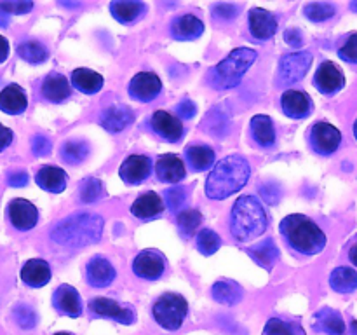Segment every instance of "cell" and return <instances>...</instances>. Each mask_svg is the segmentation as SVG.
Returning <instances> with one entry per match:
<instances>
[{
  "label": "cell",
  "mask_w": 357,
  "mask_h": 335,
  "mask_svg": "<svg viewBox=\"0 0 357 335\" xmlns=\"http://www.w3.org/2000/svg\"><path fill=\"white\" fill-rule=\"evenodd\" d=\"M314 330L323 332L326 335H344L345 334V321L338 311L331 307H323L314 314Z\"/></svg>",
  "instance_id": "obj_30"
},
{
  "label": "cell",
  "mask_w": 357,
  "mask_h": 335,
  "mask_svg": "<svg viewBox=\"0 0 357 335\" xmlns=\"http://www.w3.org/2000/svg\"><path fill=\"white\" fill-rule=\"evenodd\" d=\"M335 13H337L335 6L324 2H312L307 3V6L303 7V14H305L310 21H314V23H321V21L330 20V17L335 16Z\"/></svg>",
  "instance_id": "obj_42"
},
{
  "label": "cell",
  "mask_w": 357,
  "mask_h": 335,
  "mask_svg": "<svg viewBox=\"0 0 357 335\" xmlns=\"http://www.w3.org/2000/svg\"><path fill=\"white\" fill-rule=\"evenodd\" d=\"M153 320L164 330H180L188 314V302L180 293H162L152 306Z\"/></svg>",
  "instance_id": "obj_6"
},
{
  "label": "cell",
  "mask_w": 357,
  "mask_h": 335,
  "mask_svg": "<svg viewBox=\"0 0 357 335\" xmlns=\"http://www.w3.org/2000/svg\"><path fill=\"white\" fill-rule=\"evenodd\" d=\"M51 267L42 258H31V260L24 262L23 269H21V281L24 285L31 286V288H40L51 281Z\"/></svg>",
  "instance_id": "obj_25"
},
{
  "label": "cell",
  "mask_w": 357,
  "mask_h": 335,
  "mask_svg": "<svg viewBox=\"0 0 357 335\" xmlns=\"http://www.w3.org/2000/svg\"><path fill=\"white\" fill-rule=\"evenodd\" d=\"M26 181H28L26 171H14V173H10L9 178H7V184H9L10 187H23V185H26Z\"/></svg>",
  "instance_id": "obj_53"
},
{
  "label": "cell",
  "mask_w": 357,
  "mask_h": 335,
  "mask_svg": "<svg viewBox=\"0 0 357 335\" xmlns=\"http://www.w3.org/2000/svg\"><path fill=\"white\" fill-rule=\"evenodd\" d=\"M239 10L241 7L234 6V3H215L213 6V14L220 20H234L239 14Z\"/></svg>",
  "instance_id": "obj_48"
},
{
  "label": "cell",
  "mask_w": 357,
  "mask_h": 335,
  "mask_svg": "<svg viewBox=\"0 0 357 335\" xmlns=\"http://www.w3.org/2000/svg\"><path fill=\"white\" fill-rule=\"evenodd\" d=\"M176 223H178V230H180L181 237L188 239V237L194 236V232L202 223V213L195 208L181 209V211L178 213Z\"/></svg>",
  "instance_id": "obj_38"
},
{
  "label": "cell",
  "mask_w": 357,
  "mask_h": 335,
  "mask_svg": "<svg viewBox=\"0 0 357 335\" xmlns=\"http://www.w3.org/2000/svg\"><path fill=\"white\" fill-rule=\"evenodd\" d=\"M35 181L40 188L44 191L52 192V194H59L66 188V184H68V174L63 168L58 166H40V170L35 174Z\"/></svg>",
  "instance_id": "obj_24"
},
{
  "label": "cell",
  "mask_w": 357,
  "mask_h": 335,
  "mask_svg": "<svg viewBox=\"0 0 357 335\" xmlns=\"http://www.w3.org/2000/svg\"><path fill=\"white\" fill-rule=\"evenodd\" d=\"M52 307L63 316L79 318L82 314V299L72 285H59L52 293Z\"/></svg>",
  "instance_id": "obj_16"
},
{
  "label": "cell",
  "mask_w": 357,
  "mask_h": 335,
  "mask_svg": "<svg viewBox=\"0 0 357 335\" xmlns=\"http://www.w3.org/2000/svg\"><path fill=\"white\" fill-rule=\"evenodd\" d=\"M128 91L131 98L142 101V103H149V101H153L160 94L162 80L153 72H139L131 79Z\"/></svg>",
  "instance_id": "obj_11"
},
{
  "label": "cell",
  "mask_w": 357,
  "mask_h": 335,
  "mask_svg": "<svg viewBox=\"0 0 357 335\" xmlns=\"http://www.w3.org/2000/svg\"><path fill=\"white\" fill-rule=\"evenodd\" d=\"M110 13L119 23L131 24L142 20L146 13V6L138 0H114L110 2Z\"/></svg>",
  "instance_id": "obj_29"
},
{
  "label": "cell",
  "mask_w": 357,
  "mask_h": 335,
  "mask_svg": "<svg viewBox=\"0 0 357 335\" xmlns=\"http://www.w3.org/2000/svg\"><path fill=\"white\" fill-rule=\"evenodd\" d=\"M250 177L251 166L246 157L237 154L225 157L213 168L209 177L206 178V195L215 201L230 198L248 184Z\"/></svg>",
  "instance_id": "obj_1"
},
{
  "label": "cell",
  "mask_w": 357,
  "mask_h": 335,
  "mask_svg": "<svg viewBox=\"0 0 357 335\" xmlns=\"http://www.w3.org/2000/svg\"><path fill=\"white\" fill-rule=\"evenodd\" d=\"M31 150H33L35 156H47L52 150V143L47 136L37 135L31 140Z\"/></svg>",
  "instance_id": "obj_50"
},
{
  "label": "cell",
  "mask_w": 357,
  "mask_h": 335,
  "mask_svg": "<svg viewBox=\"0 0 357 335\" xmlns=\"http://www.w3.org/2000/svg\"><path fill=\"white\" fill-rule=\"evenodd\" d=\"M312 65V54L309 51L291 52L284 54L279 61L278 75H275V86L284 87L302 80Z\"/></svg>",
  "instance_id": "obj_7"
},
{
  "label": "cell",
  "mask_w": 357,
  "mask_h": 335,
  "mask_svg": "<svg viewBox=\"0 0 357 335\" xmlns=\"http://www.w3.org/2000/svg\"><path fill=\"white\" fill-rule=\"evenodd\" d=\"M279 230H281V236L284 237L286 244L305 257L321 253L326 246V234L314 220L305 215H300V213H293V215L282 218Z\"/></svg>",
  "instance_id": "obj_4"
},
{
  "label": "cell",
  "mask_w": 357,
  "mask_h": 335,
  "mask_svg": "<svg viewBox=\"0 0 357 335\" xmlns=\"http://www.w3.org/2000/svg\"><path fill=\"white\" fill-rule=\"evenodd\" d=\"M54 335H73V334H70V332H58V334Z\"/></svg>",
  "instance_id": "obj_60"
},
{
  "label": "cell",
  "mask_w": 357,
  "mask_h": 335,
  "mask_svg": "<svg viewBox=\"0 0 357 335\" xmlns=\"http://www.w3.org/2000/svg\"><path fill=\"white\" fill-rule=\"evenodd\" d=\"M164 211V201L157 192H145L131 204V213L139 220H150Z\"/></svg>",
  "instance_id": "obj_28"
},
{
  "label": "cell",
  "mask_w": 357,
  "mask_h": 335,
  "mask_svg": "<svg viewBox=\"0 0 357 335\" xmlns=\"http://www.w3.org/2000/svg\"><path fill=\"white\" fill-rule=\"evenodd\" d=\"M258 192H260L261 199H264L265 202H268V204H275V202H279V199H281V187H279L275 181H267V184L260 185V187H258Z\"/></svg>",
  "instance_id": "obj_47"
},
{
  "label": "cell",
  "mask_w": 357,
  "mask_h": 335,
  "mask_svg": "<svg viewBox=\"0 0 357 335\" xmlns=\"http://www.w3.org/2000/svg\"><path fill=\"white\" fill-rule=\"evenodd\" d=\"M103 218L96 213H79L56 223L51 239L66 248H82L98 243L103 232Z\"/></svg>",
  "instance_id": "obj_3"
},
{
  "label": "cell",
  "mask_w": 357,
  "mask_h": 335,
  "mask_svg": "<svg viewBox=\"0 0 357 335\" xmlns=\"http://www.w3.org/2000/svg\"><path fill=\"white\" fill-rule=\"evenodd\" d=\"M9 56V42H7L6 37L0 35V63H3Z\"/></svg>",
  "instance_id": "obj_55"
},
{
  "label": "cell",
  "mask_w": 357,
  "mask_h": 335,
  "mask_svg": "<svg viewBox=\"0 0 357 335\" xmlns=\"http://www.w3.org/2000/svg\"><path fill=\"white\" fill-rule=\"evenodd\" d=\"M59 154H61V159L65 161L66 164L77 166V164L84 163V161L87 159V156H89V145H87V142H84V140L73 138L63 143Z\"/></svg>",
  "instance_id": "obj_37"
},
{
  "label": "cell",
  "mask_w": 357,
  "mask_h": 335,
  "mask_svg": "<svg viewBox=\"0 0 357 335\" xmlns=\"http://www.w3.org/2000/svg\"><path fill=\"white\" fill-rule=\"evenodd\" d=\"M354 136H356V140H357V119H356V122H354Z\"/></svg>",
  "instance_id": "obj_61"
},
{
  "label": "cell",
  "mask_w": 357,
  "mask_h": 335,
  "mask_svg": "<svg viewBox=\"0 0 357 335\" xmlns=\"http://www.w3.org/2000/svg\"><path fill=\"white\" fill-rule=\"evenodd\" d=\"M268 215L257 195H241L230 211V234L237 243L257 239L267 230Z\"/></svg>",
  "instance_id": "obj_2"
},
{
  "label": "cell",
  "mask_w": 357,
  "mask_h": 335,
  "mask_svg": "<svg viewBox=\"0 0 357 335\" xmlns=\"http://www.w3.org/2000/svg\"><path fill=\"white\" fill-rule=\"evenodd\" d=\"M195 244H197V250L201 251L202 255H213L215 251L220 250V246H222V239H220V236L215 230L202 229L201 232L197 234Z\"/></svg>",
  "instance_id": "obj_41"
},
{
  "label": "cell",
  "mask_w": 357,
  "mask_h": 335,
  "mask_svg": "<svg viewBox=\"0 0 357 335\" xmlns=\"http://www.w3.org/2000/svg\"><path fill=\"white\" fill-rule=\"evenodd\" d=\"M188 166L194 171H206L215 163V150L208 145H188L185 149Z\"/></svg>",
  "instance_id": "obj_34"
},
{
  "label": "cell",
  "mask_w": 357,
  "mask_h": 335,
  "mask_svg": "<svg viewBox=\"0 0 357 335\" xmlns=\"http://www.w3.org/2000/svg\"><path fill=\"white\" fill-rule=\"evenodd\" d=\"M349 260L352 262V265H357V241L351 246L349 250Z\"/></svg>",
  "instance_id": "obj_56"
},
{
  "label": "cell",
  "mask_w": 357,
  "mask_h": 335,
  "mask_svg": "<svg viewBox=\"0 0 357 335\" xmlns=\"http://www.w3.org/2000/svg\"><path fill=\"white\" fill-rule=\"evenodd\" d=\"M40 93L49 103H63L72 94V86L63 73L51 72L42 80Z\"/></svg>",
  "instance_id": "obj_21"
},
{
  "label": "cell",
  "mask_w": 357,
  "mask_h": 335,
  "mask_svg": "<svg viewBox=\"0 0 357 335\" xmlns=\"http://www.w3.org/2000/svg\"><path fill=\"white\" fill-rule=\"evenodd\" d=\"M28 107L26 93L17 84H9L0 91V110L9 115L23 114Z\"/></svg>",
  "instance_id": "obj_27"
},
{
  "label": "cell",
  "mask_w": 357,
  "mask_h": 335,
  "mask_svg": "<svg viewBox=\"0 0 357 335\" xmlns=\"http://www.w3.org/2000/svg\"><path fill=\"white\" fill-rule=\"evenodd\" d=\"M9 24V14H6L3 10H0V28H6Z\"/></svg>",
  "instance_id": "obj_57"
},
{
  "label": "cell",
  "mask_w": 357,
  "mask_h": 335,
  "mask_svg": "<svg viewBox=\"0 0 357 335\" xmlns=\"http://www.w3.org/2000/svg\"><path fill=\"white\" fill-rule=\"evenodd\" d=\"M33 9V3L31 2H0V10H3L6 14H26Z\"/></svg>",
  "instance_id": "obj_49"
},
{
  "label": "cell",
  "mask_w": 357,
  "mask_h": 335,
  "mask_svg": "<svg viewBox=\"0 0 357 335\" xmlns=\"http://www.w3.org/2000/svg\"><path fill=\"white\" fill-rule=\"evenodd\" d=\"M250 135L258 147L271 149L275 143V128L272 119L264 114L255 115L250 122Z\"/></svg>",
  "instance_id": "obj_26"
},
{
  "label": "cell",
  "mask_w": 357,
  "mask_h": 335,
  "mask_svg": "<svg viewBox=\"0 0 357 335\" xmlns=\"http://www.w3.org/2000/svg\"><path fill=\"white\" fill-rule=\"evenodd\" d=\"M211 293L216 302L225 304V306H236V304L243 300L244 290L234 279H220V281L213 285Z\"/></svg>",
  "instance_id": "obj_32"
},
{
  "label": "cell",
  "mask_w": 357,
  "mask_h": 335,
  "mask_svg": "<svg viewBox=\"0 0 357 335\" xmlns=\"http://www.w3.org/2000/svg\"><path fill=\"white\" fill-rule=\"evenodd\" d=\"M202 128L204 131H208L213 136H225L227 131L230 128V121L227 117L225 112L218 110V108H213L208 115L202 121Z\"/></svg>",
  "instance_id": "obj_40"
},
{
  "label": "cell",
  "mask_w": 357,
  "mask_h": 335,
  "mask_svg": "<svg viewBox=\"0 0 357 335\" xmlns=\"http://www.w3.org/2000/svg\"><path fill=\"white\" fill-rule=\"evenodd\" d=\"M10 143H13V131L9 128H6V126L0 124V152L6 150Z\"/></svg>",
  "instance_id": "obj_54"
},
{
  "label": "cell",
  "mask_w": 357,
  "mask_h": 335,
  "mask_svg": "<svg viewBox=\"0 0 357 335\" xmlns=\"http://www.w3.org/2000/svg\"><path fill=\"white\" fill-rule=\"evenodd\" d=\"M167 267V260L159 250H143L132 260V272L142 279H159Z\"/></svg>",
  "instance_id": "obj_10"
},
{
  "label": "cell",
  "mask_w": 357,
  "mask_h": 335,
  "mask_svg": "<svg viewBox=\"0 0 357 335\" xmlns=\"http://www.w3.org/2000/svg\"><path fill=\"white\" fill-rule=\"evenodd\" d=\"M255 59H257V51H253V49H234L225 59L209 68V72L206 73V84L216 91L232 89V87L239 86L243 77L246 75V72L255 63Z\"/></svg>",
  "instance_id": "obj_5"
},
{
  "label": "cell",
  "mask_w": 357,
  "mask_h": 335,
  "mask_svg": "<svg viewBox=\"0 0 357 335\" xmlns=\"http://www.w3.org/2000/svg\"><path fill=\"white\" fill-rule=\"evenodd\" d=\"M330 286L337 293H352L357 290V271L352 267H337L330 274Z\"/></svg>",
  "instance_id": "obj_35"
},
{
  "label": "cell",
  "mask_w": 357,
  "mask_h": 335,
  "mask_svg": "<svg viewBox=\"0 0 357 335\" xmlns=\"http://www.w3.org/2000/svg\"><path fill=\"white\" fill-rule=\"evenodd\" d=\"M119 174L128 185L143 184L152 174V159L142 154H132L121 164Z\"/></svg>",
  "instance_id": "obj_13"
},
{
  "label": "cell",
  "mask_w": 357,
  "mask_h": 335,
  "mask_svg": "<svg viewBox=\"0 0 357 335\" xmlns=\"http://www.w3.org/2000/svg\"><path fill=\"white\" fill-rule=\"evenodd\" d=\"M17 54L24 59V61L31 63V65H38L44 63L49 58V51L42 42L38 40H26L21 42L17 45Z\"/></svg>",
  "instance_id": "obj_39"
},
{
  "label": "cell",
  "mask_w": 357,
  "mask_h": 335,
  "mask_svg": "<svg viewBox=\"0 0 357 335\" xmlns=\"http://www.w3.org/2000/svg\"><path fill=\"white\" fill-rule=\"evenodd\" d=\"M204 31V23L195 14H183L171 21V37L174 40H195Z\"/></svg>",
  "instance_id": "obj_22"
},
{
  "label": "cell",
  "mask_w": 357,
  "mask_h": 335,
  "mask_svg": "<svg viewBox=\"0 0 357 335\" xmlns=\"http://www.w3.org/2000/svg\"><path fill=\"white\" fill-rule=\"evenodd\" d=\"M132 122H135V112L126 105H112L100 115V124L110 133L124 131Z\"/></svg>",
  "instance_id": "obj_20"
},
{
  "label": "cell",
  "mask_w": 357,
  "mask_h": 335,
  "mask_svg": "<svg viewBox=\"0 0 357 335\" xmlns=\"http://www.w3.org/2000/svg\"><path fill=\"white\" fill-rule=\"evenodd\" d=\"M13 318L17 327L23 328V330H31L38 321V316L33 307L26 306V304H17L13 309Z\"/></svg>",
  "instance_id": "obj_43"
},
{
  "label": "cell",
  "mask_w": 357,
  "mask_h": 335,
  "mask_svg": "<svg viewBox=\"0 0 357 335\" xmlns=\"http://www.w3.org/2000/svg\"><path fill=\"white\" fill-rule=\"evenodd\" d=\"M101 194H103V185H101V181L98 180V178L89 177L86 178V180H82V184H80L79 187L80 201L89 204V202L98 201V199L101 198Z\"/></svg>",
  "instance_id": "obj_44"
},
{
  "label": "cell",
  "mask_w": 357,
  "mask_h": 335,
  "mask_svg": "<svg viewBox=\"0 0 357 335\" xmlns=\"http://www.w3.org/2000/svg\"><path fill=\"white\" fill-rule=\"evenodd\" d=\"M176 112L180 119H192L195 115V112H197V107H195L194 101L185 98V100H181L180 103H178Z\"/></svg>",
  "instance_id": "obj_51"
},
{
  "label": "cell",
  "mask_w": 357,
  "mask_h": 335,
  "mask_svg": "<svg viewBox=\"0 0 357 335\" xmlns=\"http://www.w3.org/2000/svg\"><path fill=\"white\" fill-rule=\"evenodd\" d=\"M309 143L319 156H331L342 145V133L330 122L319 121L310 128Z\"/></svg>",
  "instance_id": "obj_8"
},
{
  "label": "cell",
  "mask_w": 357,
  "mask_h": 335,
  "mask_svg": "<svg viewBox=\"0 0 357 335\" xmlns=\"http://www.w3.org/2000/svg\"><path fill=\"white\" fill-rule=\"evenodd\" d=\"M89 311L93 316L108 318L122 325H132L136 321V313L128 304H121L107 297H96L89 300Z\"/></svg>",
  "instance_id": "obj_9"
},
{
  "label": "cell",
  "mask_w": 357,
  "mask_h": 335,
  "mask_svg": "<svg viewBox=\"0 0 357 335\" xmlns=\"http://www.w3.org/2000/svg\"><path fill=\"white\" fill-rule=\"evenodd\" d=\"M351 9L356 10V13H357V2H352V3H351Z\"/></svg>",
  "instance_id": "obj_59"
},
{
  "label": "cell",
  "mask_w": 357,
  "mask_h": 335,
  "mask_svg": "<svg viewBox=\"0 0 357 335\" xmlns=\"http://www.w3.org/2000/svg\"><path fill=\"white\" fill-rule=\"evenodd\" d=\"M61 6H65V7H80V3L77 2V3H68V2H61Z\"/></svg>",
  "instance_id": "obj_58"
},
{
  "label": "cell",
  "mask_w": 357,
  "mask_h": 335,
  "mask_svg": "<svg viewBox=\"0 0 357 335\" xmlns=\"http://www.w3.org/2000/svg\"><path fill=\"white\" fill-rule=\"evenodd\" d=\"M103 77L89 68H77L72 72V84L84 94H94L103 87Z\"/></svg>",
  "instance_id": "obj_33"
},
{
  "label": "cell",
  "mask_w": 357,
  "mask_h": 335,
  "mask_svg": "<svg viewBox=\"0 0 357 335\" xmlns=\"http://www.w3.org/2000/svg\"><path fill=\"white\" fill-rule=\"evenodd\" d=\"M281 108L288 117L305 119L312 114V100L307 93L298 89H288L281 96Z\"/></svg>",
  "instance_id": "obj_19"
},
{
  "label": "cell",
  "mask_w": 357,
  "mask_h": 335,
  "mask_svg": "<svg viewBox=\"0 0 357 335\" xmlns=\"http://www.w3.org/2000/svg\"><path fill=\"white\" fill-rule=\"evenodd\" d=\"M248 24H250V31L257 40H268L278 31V17L268 10L260 9V7H253L248 14Z\"/></svg>",
  "instance_id": "obj_18"
},
{
  "label": "cell",
  "mask_w": 357,
  "mask_h": 335,
  "mask_svg": "<svg viewBox=\"0 0 357 335\" xmlns=\"http://www.w3.org/2000/svg\"><path fill=\"white\" fill-rule=\"evenodd\" d=\"M248 255L257 262L258 265L265 267L267 271H272L275 262L279 260V248L275 246V241L272 237H265L255 246L248 248Z\"/></svg>",
  "instance_id": "obj_31"
},
{
  "label": "cell",
  "mask_w": 357,
  "mask_h": 335,
  "mask_svg": "<svg viewBox=\"0 0 357 335\" xmlns=\"http://www.w3.org/2000/svg\"><path fill=\"white\" fill-rule=\"evenodd\" d=\"M261 335H305L300 321L284 316H274L265 323Z\"/></svg>",
  "instance_id": "obj_36"
},
{
  "label": "cell",
  "mask_w": 357,
  "mask_h": 335,
  "mask_svg": "<svg viewBox=\"0 0 357 335\" xmlns=\"http://www.w3.org/2000/svg\"><path fill=\"white\" fill-rule=\"evenodd\" d=\"M155 173L160 181L166 184H178L185 178L187 171H185V163L174 154H164L157 159Z\"/></svg>",
  "instance_id": "obj_23"
},
{
  "label": "cell",
  "mask_w": 357,
  "mask_h": 335,
  "mask_svg": "<svg viewBox=\"0 0 357 335\" xmlns=\"http://www.w3.org/2000/svg\"><path fill=\"white\" fill-rule=\"evenodd\" d=\"M7 215H9V220L14 229L17 230H30L38 222L37 206L21 198L13 199L9 202V206H7Z\"/></svg>",
  "instance_id": "obj_14"
},
{
  "label": "cell",
  "mask_w": 357,
  "mask_h": 335,
  "mask_svg": "<svg viewBox=\"0 0 357 335\" xmlns=\"http://www.w3.org/2000/svg\"><path fill=\"white\" fill-rule=\"evenodd\" d=\"M314 86L319 93L333 96L345 86V77L333 61H323L314 73Z\"/></svg>",
  "instance_id": "obj_12"
},
{
  "label": "cell",
  "mask_w": 357,
  "mask_h": 335,
  "mask_svg": "<svg viewBox=\"0 0 357 335\" xmlns=\"http://www.w3.org/2000/svg\"><path fill=\"white\" fill-rule=\"evenodd\" d=\"M338 56L351 65H357V31L345 38L344 44L338 47Z\"/></svg>",
  "instance_id": "obj_46"
},
{
  "label": "cell",
  "mask_w": 357,
  "mask_h": 335,
  "mask_svg": "<svg viewBox=\"0 0 357 335\" xmlns=\"http://www.w3.org/2000/svg\"><path fill=\"white\" fill-rule=\"evenodd\" d=\"M115 276H117V272H115V267L108 258L96 255L87 262L86 279L94 288H107L114 283Z\"/></svg>",
  "instance_id": "obj_17"
},
{
  "label": "cell",
  "mask_w": 357,
  "mask_h": 335,
  "mask_svg": "<svg viewBox=\"0 0 357 335\" xmlns=\"http://www.w3.org/2000/svg\"><path fill=\"white\" fill-rule=\"evenodd\" d=\"M150 126H152V131L155 133L159 138H162L164 142L174 143L183 136L185 129L183 124L178 117L171 115L166 110H155L153 112L152 119H150Z\"/></svg>",
  "instance_id": "obj_15"
},
{
  "label": "cell",
  "mask_w": 357,
  "mask_h": 335,
  "mask_svg": "<svg viewBox=\"0 0 357 335\" xmlns=\"http://www.w3.org/2000/svg\"><path fill=\"white\" fill-rule=\"evenodd\" d=\"M284 40L288 42L291 47H300L303 44V35L298 28H289L284 31Z\"/></svg>",
  "instance_id": "obj_52"
},
{
  "label": "cell",
  "mask_w": 357,
  "mask_h": 335,
  "mask_svg": "<svg viewBox=\"0 0 357 335\" xmlns=\"http://www.w3.org/2000/svg\"><path fill=\"white\" fill-rule=\"evenodd\" d=\"M185 199H187V188L181 187V185L167 188L166 194H164V201L171 211H180L185 204Z\"/></svg>",
  "instance_id": "obj_45"
}]
</instances>
